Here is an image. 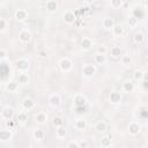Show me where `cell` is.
Here are the masks:
<instances>
[{"label":"cell","mask_w":148,"mask_h":148,"mask_svg":"<svg viewBox=\"0 0 148 148\" xmlns=\"http://www.w3.org/2000/svg\"><path fill=\"white\" fill-rule=\"evenodd\" d=\"M39 54H40V57H45V52H44V51H40Z\"/></svg>","instance_id":"ee69618b"},{"label":"cell","mask_w":148,"mask_h":148,"mask_svg":"<svg viewBox=\"0 0 148 148\" xmlns=\"http://www.w3.org/2000/svg\"><path fill=\"white\" fill-rule=\"evenodd\" d=\"M111 6L113 8H120L123 6V0H111Z\"/></svg>","instance_id":"e575fe53"},{"label":"cell","mask_w":148,"mask_h":148,"mask_svg":"<svg viewBox=\"0 0 148 148\" xmlns=\"http://www.w3.org/2000/svg\"><path fill=\"white\" fill-rule=\"evenodd\" d=\"M6 89H7L9 92H15V91L18 89V82H16V81H10V82H8L7 86H6Z\"/></svg>","instance_id":"ac0fdd59"},{"label":"cell","mask_w":148,"mask_h":148,"mask_svg":"<svg viewBox=\"0 0 148 148\" xmlns=\"http://www.w3.org/2000/svg\"><path fill=\"white\" fill-rule=\"evenodd\" d=\"M111 30L113 31V35L117 36V37H119V36H121V35L124 34V28H123V25H120V24H114Z\"/></svg>","instance_id":"44dd1931"},{"label":"cell","mask_w":148,"mask_h":148,"mask_svg":"<svg viewBox=\"0 0 148 148\" xmlns=\"http://www.w3.org/2000/svg\"><path fill=\"white\" fill-rule=\"evenodd\" d=\"M44 135H45V133H44V131L40 130V128H36V130L34 131V138L37 139V140L44 139Z\"/></svg>","instance_id":"d4e9b609"},{"label":"cell","mask_w":148,"mask_h":148,"mask_svg":"<svg viewBox=\"0 0 148 148\" xmlns=\"http://www.w3.org/2000/svg\"><path fill=\"white\" fill-rule=\"evenodd\" d=\"M61 103V98L58 94H53L49 97V104L52 106V108H58Z\"/></svg>","instance_id":"277c9868"},{"label":"cell","mask_w":148,"mask_h":148,"mask_svg":"<svg viewBox=\"0 0 148 148\" xmlns=\"http://www.w3.org/2000/svg\"><path fill=\"white\" fill-rule=\"evenodd\" d=\"M14 113H15V111H14L13 108H10V106H5V108L2 109V111H1V117L5 118L6 120H8V119H12V118L14 117Z\"/></svg>","instance_id":"3957f363"},{"label":"cell","mask_w":148,"mask_h":148,"mask_svg":"<svg viewBox=\"0 0 148 148\" xmlns=\"http://www.w3.org/2000/svg\"><path fill=\"white\" fill-rule=\"evenodd\" d=\"M138 23H139V20H138V18H135L133 15L128 18V24H130V27H133V28H134V27H136V24H138Z\"/></svg>","instance_id":"836d02e7"},{"label":"cell","mask_w":148,"mask_h":148,"mask_svg":"<svg viewBox=\"0 0 148 148\" xmlns=\"http://www.w3.org/2000/svg\"><path fill=\"white\" fill-rule=\"evenodd\" d=\"M36 120H37V123H39V124H44V123H46V120H47V114H46L45 112H38L37 116H36Z\"/></svg>","instance_id":"7402d4cb"},{"label":"cell","mask_w":148,"mask_h":148,"mask_svg":"<svg viewBox=\"0 0 148 148\" xmlns=\"http://www.w3.org/2000/svg\"><path fill=\"white\" fill-rule=\"evenodd\" d=\"M56 135H57V138H59V139L65 138V136H66V130H65L62 126L57 127V130H56Z\"/></svg>","instance_id":"484cf974"},{"label":"cell","mask_w":148,"mask_h":148,"mask_svg":"<svg viewBox=\"0 0 148 148\" xmlns=\"http://www.w3.org/2000/svg\"><path fill=\"white\" fill-rule=\"evenodd\" d=\"M52 124L56 126V127H60L64 125V119L61 117H54L53 120H52Z\"/></svg>","instance_id":"4dcf8cb0"},{"label":"cell","mask_w":148,"mask_h":148,"mask_svg":"<svg viewBox=\"0 0 148 148\" xmlns=\"http://www.w3.org/2000/svg\"><path fill=\"white\" fill-rule=\"evenodd\" d=\"M114 24H116V23H114L113 18H111V17H104L103 21H102V25H103V28L106 29V30H111Z\"/></svg>","instance_id":"52a82bcc"},{"label":"cell","mask_w":148,"mask_h":148,"mask_svg":"<svg viewBox=\"0 0 148 148\" xmlns=\"http://www.w3.org/2000/svg\"><path fill=\"white\" fill-rule=\"evenodd\" d=\"M28 81H29V75L25 74L24 72H23L22 74L18 75V83H21V84H25V83H28Z\"/></svg>","instance_id":"f1b7e54d"},{"label":"cell","mask_w":148,"mask_h":148,"mask_svg":"<svg viewBox=\"0 0 148 148\" xmlns=\"http://www.w3.org/2000/svg\"><path fill=\"white\" fill-rule=\"evenodd\" d=\"M74 104L75 106H84L87 104V97L82 94H77L74 97Z\"/></svg>","instance_id":"5b68a950"},{"label":"cell","mask_w":148,"mask_h":148,"mask_svg":"<svg viewBox=\"0 0 148 148\" xmlns=\"http://www.w3.org/2000/svg\"><path fill=\"white\" fill-rule=\"evenodd\" d=\"M6 28V21L3 18H0V31H3Z\"/></svg>","instance_id":"60d3db41"},{"label":"cell","mask_w":148,"mask_h":148,"mask_svg":"<svg viewBox=\"0 0 148 148\" xmlns=\"http://www.w3.org/2000/svg\"><path fill=\"white\" fill-rule=\"evenodd\" d=\"M111 56L113 58H118L121 56V49L119 46H112L111 47Z\"/></svg>","instance_id":"cb8c5ba5"},{"label":"cell","mask_w":148,"mask_h":148,"mask_svg":"<svg viewBox=\"0 0 148 148\" xmlns=\"http://www.w3.org/2000/svg\"><path fill=\"white\" fill-rule=\"evenodd\" d=\"M106 52H108V49H106L104 45H101V46L97 49V53H99V54H106Z\"/></svg>","instance_id":"74e56055"},{"label":"cell","mask_w":148,"mask_h":148,"mask_svg":"<svg viewBox=\"0 0 148 148\" xmlns=\"http://www.w3.org/2000/svg\"><path fill=\"white\" fill-rule=\"evenodd\" d=\"M143 40H145V35H143L141 31H139V32H136V34L134 35V42H135L136 44H141Z\"/></svg>","instance_id":"4316f807"},{"label":"cell","mask_w":148,"mask_h":148,"mask_svg":"<svg viewBox=\"0 0 148 148\" xmlns=\"http://www.w3.org/2000/svg\"><path fill=\"white\" fill-rule=\"evenodd\" d=\"M130 61H131V58H130L128 54H124V56H121V64H123V65H128Z\"/></svg>","instance_id":"d590c367"},{"label":"cell","mask_w":148,"mask_h":148,"mask_svg":"<svg viewBox=\"0 0 148 148\" xmlns=\"http://www.w3.org/2000/svg\"><path fill=\"white\" fill-rule=\"evenodd\" d=\"M13 138V134L9 130H1L0 131V141H8Z\"/></svg>","instance_id":"4fadbf2b"},{"label":"cell","mask_w":148,"mask_h":148,"mask_svg":"<svg viewBox=\"0 0 148 148\" xmlns=\"http://www.w3.org/2000/svg\"><path fill=\"white\" fill-rule=\"evenodd\" d=\"M106 128H108L106 124H105L104 121H102V120L97 121L96 125H95V130H96L98 133H104V132L106 131Z\"/></svg>","instance_id":"d6986e66"},{"label":"cell","mask_w":148,"mask_h":148,"mask_svg":"<svg viewBox=\"0 0 148 148\" xmlns=\"http://www.w3.org/2000/svg\"><path fill=\"white\" fill-rule=\"evenodd\" d=\"M145 75H146V74H145L142 71H135L134 74H133V77H134L135 81H140V80H142V79L145 77Z\"/></svg>","instance_id":"f546056e"},{"label":"cell","mask_w":148,"mask_h":148,"mask_svg":"<svg viewBox=\"0 0 148 148\" xmlns=\"http://www.w3.org/2000/svg\"><path fill=\"white\" fill-rule=\"evenodd\" d=\"M134 89H135V86H134V83H133L132 81L128 80V81H125V82L123 83V90H124L125 92H127V94L133 92Z\"/></svg>","instance_id":"8fae6325"},{"label":"cell","mask_w":148,"mask_h":148,"mask_svg":"<svg viewBox=\"0 0 148 148\" xmlns=\"http://www.w3.org/2000/svg\"><path fill=\"white\" fill-rule=\"evenodd\" d=\"M6 125H7V127H8L9 130H12V128H14V125H15V123H14V120H12V119H8V120H7V123H6Z\"/></svg>","instance_id":"ab89813d"},{"label":"cell","mask_w":148,"mask_h":148,"mask_svg":"<svg viewBox=\"0 0 148 148\" xmlns=\"http://www.w3.org/2000/svg\"><path fill=\"white\" fill-rule=\"evenodd\" d=\"M28 16V13L25 9H17L15 12V17L18 20V21H22V20H25Z\"/></svg>","instance_id":"e0dca14e"},{"label":"cell","mask_w":148,"mask_h":148,"mask_svg":"<svg viewBox=\"0 0 148 148\" xmlns=\"http://www.w3.org/2000/svg\"><path fill=\"white\" fill-rule=\"evenodd\" d=\"M91 46H92V40L90 38H88V37L82 38V40H81V47L83 50H89Z\"/></svg>","instance_id":"2e32d148"},{"label":"cell","mask_w":148,"mask_h":148,"mask_svg":"<svg viewBox=\"0 0 148 148\" xmlns=\"http://www.w3.org/2000/svg\"><path fill=\"white\" fill-rule=\"evenodd\" d=\"M18 38H20V40L22 43H28L31 39V34L28 30H22L20 32V35H18Z\"/></svg>","instance_id":"30bf717a"},{"label":"cell","mask_w":148,"mask_h":148,"mask_svg":"<svg viewBox=\"0 0 148 148\" xmlns=\"http://www.w3.org/2000/svg\"><path fill=\"white\" fill-rule=\"evenodd\" d=\"M67 148H79V142L76 141H69L67 145H66Z\"/></svg>","instance_id":"8d00e7d4"},{"label":"cell","mask_w":148,"mask_h":148,"mask_svg":"<svg viewBox=\"0 0 148 148\" xmlns=\"http://www.w3.org/2000/svg\"><path fill=\"white\" fill-rule=\"evenodd\" d=\"M34 106H35V102H34L31 98H24V99H23V102H22V108H23L24 110L29 111V110H31Z\"/></svg>","instance_id":"5bb4252c"},{"label":"cell","mask_w":148,"mask_h":148,"mask_svg":"<svg viewBox=\"0 0 148 148\" xmlns=\"http://www.w3.org/2000/svg\"><path fill=\"white\" fill-rule=\"evenodd\" d=\"M110 102L113 104H118L121 102V94L118 91H112L110 94Z\"/></svg>","instance_id":"7c38bea8"},{"label":"cell","mask_w":148,"mask_h":148,"mask_svg":"<svg viewBox=\"0 0 148 148\" xmlns=\"http://www.w3.org/2000/svg\"><path fill=\"white\" fill-rule=\"evenodd\" d=\"M17 120L21 123V124H24L27 120H28V114L25 112H20L18 116H17Z\"/></svg>","instance_id":"1f68e13d"},{"label":"cell","mask_w":148,"mask_h":148,"mask_svg":"<svg viewBox=\"0 0 148 148\" xmlns=\"http://www.w3.org/2000/svg\"><path fill=\"white\" fill-rule=\"evenodd\" d=\"M95 62L98 64V65L105 64V62H106V57H105V54H99V53H97V54L95 56Z\"/></svg>","instance_id":"603a6c76"},{"label":"cell","mask_w":148,"mask_h":148,"mask_svg":"<svg viewBox=\"0 0 148 148\" xmlns=\"http://www.w3.org/2000/svg\"><path fill=\"white\" fill-rule=\"evenodd\" d=\"M96 73V66L95 65H91V64H86L82 68V74L86 76V77H91L94 76Z\"/></svg>","instance_id":"6da1fadb"},{"label":"cell","mask_w":148,"mask_h":148,"mask_svg":"<svg viewBox=\"0 0 148 148\" xmlns=\"http://www.w3.org/2000/svg\"><path fill=\"white\" fill-rule=\"evenodd\" d=\"M139 131H140V125L138 123H135V121L130 123V125H128V132H130V134L136 135V134H139Z\"/></svg>","instance_id":"ba28073f"},{"label":"cell","mask_w":148,"mask_h":148,"mask_svg":"<svg viewBox=\"0 0 148 148\" xmlns=\"http://www.w3.org/2000/svg\"><path fill=\"white\" fill-rule=\"evenodd\" d=\"M64 20H65V22H66V23L72 24V23H74V22H75L76 17H75V14H74L73 12L68 10V12H66V13L64 14Z\"/></svg>","instance_id":"9c48e42d"},{"label":"cell","mask_w":148,"mask_h":148,"mask_svg":"<svg viewBox=\"0 0 148 148\" xmlns=\"http://www.w3.org/2000/svg\"><path fill=\"white\" fill-rule=\"evenodd\" d=\"M7 57V51L5 49H0V60H3Z\"/></svg>","instance_id":"f35d334b"},{"label":"cell","mask_w":148,"mask_h":148,"mask_svg":"<svg viewBox=\"0 0 148 148\" xmlns=\"http://www.w3.org/2000/svg\"><path fill=\"white\" fill-rule=\"evenodd\" d=\"M86 1H87V2H92L94 0H86Z\"/></svg>","instance_id":"f6af8a7d"},{"label":"cell","mask_w":148,"mask_h":148,"mask_svg":"<svg viewBox=\"0 0 148 148\" xmlns=\"http://www.w3.org/2000/svg\"><path fill=\"white\" fill-rule=\"evenodd\" d=\"M133 16H134L135 18L140 20V18H142V17L145 16V13H143L142 9H140V8H135V9H133Z\"/></svg>","instance_id":"83f0119b"},{"label":"cell","mask_w":148,"mask_h":148,"mask_svg":"<svg viewBox=\"0 0 148 148\" xmlns=\"http://www.w3.org/2000/svg\"><path fill=\"white\" fill-rule=\"evenodd\" d=\"M76 112H77V113L84 112V106H76Z\"/></svg>","instance_id":"b9f144b4"},{"label":"cell","mask_w":148,"mask_h":148,"mask_svg":"<svg viewBox=\"0 0 148 148\" xmlns=\"http://www.w3.org/2000/svg\"><path fill=\"white\" fill-rule=\"evenodd\" d=\"M46 9H47V12H50V13L57 12V9H58V3L56 2V0H49V1L46 2Z\"/></svg>","instance_id":"9a60e30c"},{"label":"cell","mask_w":148,"mask_h":148,"mask_svg":"<svg viewBox=\"0 0 148 148\" xmlns=\"http://www.w3.org/2000/svg\"><path fill=\"white\" fill-rule=\"evenodd\" d=\"M101 146L102 147H110L111 146V140L108 138V136H104L101 141Z\"/></svg>","instance_id":"d6a6232c"},{"label":"cell","mask_w":148,"mask_h":148,"mask_svg":"<svg viewBox=\"0 0 148 148\" xmlns=\"http://www.w3.org/2000/svg\"><path fill=\"white\" fill-rule=\"evenodd\" d=\"M75 128L79 131H83L87 128V120L84 119H77L75 121Z\"/></svg>","instance_id":"ffe728a7"},{"label":"cell","mask_w":148,"mask_h":148,"mask_svg":"<svg viewBox=\"0 0 148 148\" xmlns=\"http://www.w3.org/2000/svg\"><path fill=\"white\" fill-rule=\"evenodd\" d=\"M16 67H17L18 71L25 72V71H28V68H29V62H28L27 59L21 58V59H18V60L16 61Z\"/></svg>","instance_id":"8992f818"},{"label":"cell","mask_w":148,"mask_h":148,"mask_svg":"<svg viewBox=\"0 0 148 148\" xmlns=\"http://www.w3.org/2000/svg\"><path fill=\"white\" fill-rule=\"evenodd\" d=\"M79 147H89V145L87 142H80L79 143Z\"/></svg>","instance_id":"7bdbcfd3"},{"label":"cell","mask_w":148,"mask_h":148,"mask_svg":"<svg viewBox=\"0 0 148 148\" xmlns=\"http://www.w3.org/2000/svg\"><path fill=\"white\" fill-rule=\"evenodd\" d=\"M59 67H60V69L62 72H69L72 69V67H73V64L68 58H62L59 61Z\"/></svg>","instance_id":"7a4b0ae2"}]
</instances>
